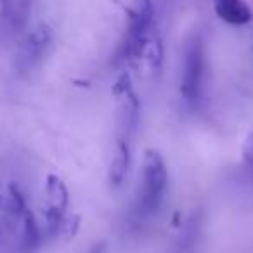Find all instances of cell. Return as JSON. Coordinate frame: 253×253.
<instances>
[{
    "label": "cell",
    "instance_id": "obj_1",
    "mask_svg": "<svg viewBox=\"0 0 253 253\" xmlns=\"http://www.w3.org/2000/svg\"><path fill=\"white\" fill-rule=\"evenodd\" d=\"M169 189V170L158 151L148 149L142 163L141 184L135 194L132 215L137 222L149 220L162 208Z\"/></svg>",
    "mask_w": 253,
    "mask_h": 253
},
{
    "label": "cell",
    "instance_id": "obj_2",
    "mask_svg": "<svg viewBox=\"0 0 253 253\" xmlns=\"http://www.w3.org/2000/svg\"><path fill=\"white\" fill-rule=\"evenodd\" d=\"M208 77V57L205 39L194 32L184 43L182 73H180V95L189 106H198L205 95Z\"/></svg>",
    "mask_w": 253,
    "mask_h": 253
},
{
    "label": "cell",
    "instance_id": "obj_3",
    "mask_svg": "<svg viewBox=\"0 0 253 253\" xmlns=\"http://www.w3.org/2000/svg\"><path fill=\"white\" fill-rule=\"evenodd\" d=\"M156 7L153 0H135V7L126 9L125 35L116 50V63H125L132 57L142 56L146 43L151 39Z\"/></svg>",
    "mask_w": 253,
    "mask_h": 253
},
{
    "label": "cell",
    "instance_id": "obj_4",
    "mask_svg": "<svg viewBox=\"0 0 253 253\" xmlns=\"http://www.w3.org/2000/svg\"><path fill=\"white\" fill-rule=\"evenodd\" d=\"M52 43L54 32L49 25L42 23L37 28H33L19 45L18 56H16V68L21 73L32 71L47 57V54L52 49Z\"/></svg>",
    "mask_w": 253,
    "mask_h": 253
},
{
    "label": "cell",
    "instance_id": "obj_5",
    "mask_svg": "<svg viewBox=\"0 0 253 253\" xmlns=\"http://www.w3.org/2000/svg\"><path fill=\"white\" fill-rule=\"evenodd\" d=\"M9 227L14 234V253H33L40 245V229L30 210L25 213L9 217Z\"/></svg>",
    "mask_w": 253,
    "mask_h": 253
},
{
    "label": "cell",
    "instance_id": "obj_6",
    "mask_svg": "<svg viewBox=\"0 0 253 253\" xmlns=\"http://www.w3.org/2000/svg\"><path fill=\"white\" fill-rule=\"evenodd\" d=\"M130 162H132L130 137L120 135L115 148V155H113L111 163H109V173H108V179L113 187H120L125 182L126 173L130 170Z\"/></svg>",
    "mask_w": 253,
    "mask_h": 253
},
{
    "label": "cell",
    "instance_id": "obj_7",
    "mask_svg": "<svg viewBox=\"0 0 253 253\" xmlns=\"http://www.w3.org/2000/svg\"><path fill=\"white\" fill-rule=\"evenodd\" d=\"M213 9L222 21L232 26L248 25L253 19V12L245 0H213Z\"/></svg>",
    "mask_w": 253,
    "mask_h": 253
},
{
    "label": "cell",
    "instance_id": "obj_8",
    "mask_svg": "<svg viewBox=\"0 0 253 253\" xmlns=\"http://www.w3.org/2000/svg\"><path fill=\"white\" fill-rule=\"evenodd\" d=\"M45 194H47V210L59 211V213H66L68 205H70V193H68L66 184L63 182V179L54 173L47 175L45 180Z\"/></svg>",
    "mask_w": 253,
    "mask_h": 253
},
{
    "label": "cell",
    "instance_id": "obj_9",
    "mask_svg": "<svg viewBox=\"0 0 253 253\" xmlns=\"http://www.w3.org/2000/svg\"><path fill=\"white\" fill-rule=\"evenodd\" d=\"M32 11V0H9V9L5 19L12 30H21L28 21Z\"/></svg>",
    "mask_w": 253,
    "mask_h": 253
},
{
    "label": "cell",
    "instance_id": "obj_10",
    "mask_svg": "<svg viewBox=\"0 0 253 253\" xmlns=\"http://www.w3.org/2000/svg\"><path fill=\"white\" fill-rule=\"evenodd\" d=\"M142 56L146 57V63H148L149 71L158 77V75L162 73L163 57H165L162 40H160V39H149V42L146 43L144 50H142Z\"/></svg>",
    "mask_w": 253,
    "mask_h": 253
},
{
    "label": "cell",
    "instance_id": "obj_11",
    "mask_svg": "<svg viewBox=\"0 0 253 253\" xmlns=\"http://www.w3.org/2000/svg\"><path fill=\"white\" fill-rule=\"evenodd\" d=\"M200 218L194 215L189 222H187L186 229H184V238L180 236V253L182 252H193L194 243H196L198 236H200Z\"/></svg>",
    "mask_w": 253,
    "mask_h": 253
},
{
    "label": "cell",
    "instance_id": "obj_12",
    "mask_svg": "<svg viewBox=\"0 0 253 253\" xmlns=\"http://www.w3.org/2000/svg\"><path fill=\"white\" fill-rule=\"evenodd\" d=\"M243 165L248 173V179L253 182V134H250L243 146Z\"/></svg>",
    "mask_w": 253,
    "mask_h": 253
},
{
    "label": "cell",
    "instance_id": "obj_13",
    "mask_svg": "<svg viewBox=\"0 0 253 253\" xmlns=\"http://www.w3.org/2000/svg\"><path fill=\"white\" fill-rule=\"evenodd\" d=\"M132 87V84H130V77L126 73H123L122 77L116 80V84L113 85V94L116 95V97H122L123 94H125L128 88Z\"/></svg>",
    "mask_w": 253,
    "mask_h": 253
},
{
    "label": "cell",
    "instance_id": "obj_14",
    "mask_svg": "<svg viewBox=\"0 0 253 253\" xmlns=\"http://www.w3.org/2000/svg\"><path fill=\"white\" fill-rule=\"evenodd\" d=\"M7 9H9V0H0V18L7 16Z\"/></svg>",
    "mask_w": 253,
    "mask_h": 253
},
{
    "label": "cell",
    "instance_id": "obj_15",
    "mask_svg": "<svg viewBox=\"0 0 253 253\" xmlns=\"http://www.w3.org/2000/svg\"><path fill=\"white\" fill-rule=\"evenodd\" d=\"M88 253H106V243H97Z\"/></svg>",
    "mask_w": 253,
    "mask_h": 253
}]
</instances>
